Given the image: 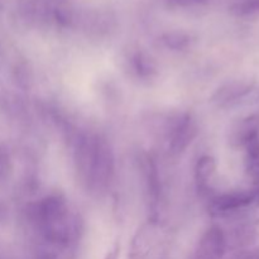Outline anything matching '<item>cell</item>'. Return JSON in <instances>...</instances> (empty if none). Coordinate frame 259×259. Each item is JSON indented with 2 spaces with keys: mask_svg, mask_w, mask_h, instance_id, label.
<instances>
[{
  "mask_svg": "<svg viewBox=\"0 0 259 259\" xmlns=\"http://www.w3.org/2000/svg\"><path fill=\"white\" fill-rule=\"evenodd\" d=\"M40 259H55V258L51 257V255H45V257H42Z\"/></svg>",
  "mask_w": 259,
  "mask_h": 259,
  "instance_id": "obj_15",
  "label": "cell"
},
{
  "mask_svg": "<svg viewBox=\"0 0 259 259\" xmlns=\"http://www.w3.org/2000/svg\"><path fill=\"white\" fill-rule=\"evenodd\" d=\"M215 172H217V162L212 157L204 156L197 161L195 166V179L201 191L205 192L210 189V182Z\"/></svg>",
  "mask_w": 259,
  "mask_h": 259,
  "instance_id": "obj_7",
  "label": "cell"
},
{
  "mask_svg": "<svg viewBox=\"0 0 259 259\" xmlns=\"http://www.w3.org/2000/svg\"><path fill=\"white\" fill-rule=\"evenodd\" d=\"M228 248L227 235L218 225H212L202 234L197 244L195 259H223Z\"/></svg>",
  "mask_w": 259,
  "mask_h": 259,
  "instance_id": "obj_3",
  "label": "cell"
},
{
  "mask_svg": "<svg viewBox=\"0 0 259 259\" xmlns=\"http://www.w3.org/2000/svg\"><path fill=\"white\" fill-rule=\"evenodd\" d=\"M197 134V128L191 115L185 114L176 119L171 129L169 149L174 154H181L192 143Z\"/></svg>",
  "mask_w": 259,
  "mask_h": 259,
  "instance_id": "obj_4",
  "label": "cell"
},
{
  "mask_svg": "<svg viewBox=\"0 0 259 259\" xmlns=\"http://www.w3.org/2000/svg\"><path fill=\"white\" fill-rule=\"evenodd\" d=\"M247 172L259 189V158H247Z\"/></svg>",
  "mask_w": 259,
  "mask_h": 259,
  "instance_id": "obj_12",
  "label": "cell"
},
{
  "mask_svg": "<svg viewBox=\"0 0 259 259\" xmlns=\"http://www.w3.org/2000/svg\"><path fill=\"white\" fill-rule=\"evenodd\" d=\"M255 204H259V189L218 195L211 199L210 210L218 217H229Z\"/></svg>",
  "mask_w": 259,
  "mask_h": 259,
  "instance_id": "obj_2",
  "label": "cell"
},
{
  "mask_svg": "<svg viewBox=\"0 0 259 259\" xmlns=\"http://www.w3.org/2000/svg\"><path fill=\"white\" fill-rule=\"evenodd\" d=\"M259 132V118L257 115L248 116V118L243 119L242 123L235 128L234 133H233V141L237 144L243 146L244 142L247 141L249 137Z\"/></svg>",
  "mask_w": 259,
  "mask_h": 259,
  "instance_id": "obj_9",
  "label": "cell"
},
{
  "mask_svg": "<svg viewBox=\"0 0 259 259\" xmlns=\"http://www.w3.org/2000/svg\"><path fill=\"white\" fill-rule=\"evenodd\" d=\"M114 154L105 139L96 137L95 151L86 185L93 191H104L113 180Z\"/></svg>",
  "mask_w": 259,
  "mask_h": 259,
  "instance_id": "obj_1",
  "label": "cell"
},
{
  "mask_svg": "<svg viewBox=\"0 0 259 259\" xmlns=\"http://www.w3.org/2000/svg\"><path fill=\"white\" fill-rule=\"evenodd\" d=\"M250 90H252L250 83L243 82V81H234V82H229L218 89L217 93L212 95L211 101L219 106H228L247 95Z\"/></svg>",
  "mask_w": 259,
  "mask_h": 259,
  "instance_id": "obj_6",
  "label": "cell"
},
{
  "mask_svg": "<svg viewBox=\"0 0 259 259\" xmlns=\"http://www.w3.org/2000/svg\"><path fill=\"white\" fill-rule=\"evenodd\" d=\"M232 259H259V250H245Z\"/></svg>",
  "mask_w": 259,
  "mask_h": 259,
  "instance_id": "obj_14",
  "label": "cell"
},
{
  "mask_svg": "<svg viewBox=\"0 0 259 259\" xmlns=\"http://www.w3.org/2000/svg\"><path fill=\"white\" fill-rule=\"evenodd\" d=\"M133 72L142 80H151L157 75V66L148 55L137 52L131 58Z\"/></svg>",
  "mask_w": 259,
  "mask_h": 259,
  "instance_id": "obj_8",
  "label": "cell"
},
{
  "mask_svg": "<svg viewBox=\"0 0 259 259\" xmlns=\"http://www.w3.org/2000/svg\"><path fill=\"white\" fill-rule=\"evenodd\" d=\"M154 228H156L154 222H148L137 230L132 239L129 259H148L156 240Z\"/></svg>",
  "mask_w": 259,
  "mask_h": 259,
  "instance_id": "obj_5",
  "label": "cell"
},
{
  "mask_svg": "<svg viewBox=\"0 0 259 259\" xmlns=\"http://www.w3.org/2000/svg\"><path fill=\"white\" fill-rule=\"evenodd\" d=\"M234 12L242 17H252L259 14V0H243L235 5Z\"/></svg>",
  "mask_w": 259,
  "mask_h": 259,
  "instance_id": "obj_11",
  "label": "cell"
},
{
  "mask_svg": "<svg viewBox=\"0 0 259 259\" xmlns=\"http://www.w3.org/2000/svg\"><path fill=\"white\" fill-rule=\"evenodd\" d=\"M119 255H120V243L115 242L113 247L108 250L104 259H119Z\"/></svg>",
  "mask_w": 259,
  "mask_h": 259,
  "instance_id": "obj_13",
  "label": "cell"
},
{
  "mask_svg": "<svg viewBox=\"0 0 259 259\" xmlns=\"http://www.w3.org/2000/svg\"><path fill=\"white\" fill-rule=\"evenodd\" d=\"M163 42L167 47L172 48V50H184L190 45V38L187 35L181 34V33H171L163 37Z\"/></svg>",
  "mask_w": 259,
  "mask_h": 259,
  "instance_id": "obj_10",
  "label": "cell"
}]
</instances>
